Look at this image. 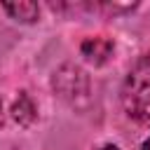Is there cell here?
<instances>
[{
  "instance_id": "cell-1",
  "label": "cell",
  "mask_w": 150,
  "mask_h": 150,
  "mask_svg": "<svg viewBox=\"0 0 150 150\" xmlns=\"http://www.w3.org/2000/svg\"><path fill=\"white\" fill-rule=\"evenodd\" d=\"M122 101L129 117L141 120V122L150 120V54L143 56L129 73L124 82Z\"/></svg>"
},
{
  "instance_id": "cell-2",
  "label": "cell",
  "mask_w": 150,
  "mask_h": 150,
  "mask_svg": "<svg viewBox=\"0 0 150 150\" xmlns=\"http://www.w3.org/2000/svg\"><path fill=\"white\" fill-rule=\"evenodd\" d=\"M54 89L70 103H77L80 98H89V80L87 75L75 66H63L54 75Z\"/></svg>"
},
{
  "instance_id": "cell-3",
  "label": "cell",
  "mask_w": 150,
  "mask_h": 150,
  "mask_svg": "<svg viewBox=\"0 0 150 150\" xmlns=\"http://www.w3.org/2000/svg\"><path fill=\"white\" fill-rule=\"evenodd\" d=\"M112 52V42L105 40V38H89L82 42V54L94 61V63H103Z\"/></svg>"
},
{
  "instance_id": "cell-4",
  "label": "cell",
  "mask_w": 150,
  "mask_h": 150,
  "mask_svg": "<svg viewBox=\"0 0 150 150\" xmlns=\"http://www.w3.org/2000/svg\"><path fill=\"white\" fill-rule=\"evenodd\" d=\"M2 9H5L12 19L23 21V23L38 19V5H35V2H14V5H2Z\"/></svg>"
},
{
  "instance_id": "cell-5",
  "label": "cell",
  "mask_w": 150,
  "mask_h": 150,
  "mask_svg": "<svg viewBox=\"0 0 150 150\" xmlns=\"http://www.w3.org/2000/svg\"><path fill=\"white\" fill-rule=\"evenodd\" d=\"M14 120L21 122V124H30L35 120V108H33V103L26 94H21L19 101L14 103Z\"/></svg>"
},
{
  "instance_id": "cell-6",
  "label": "cell",
  "mask_w": 150,
  "mask_h": 150,
  "mask_svg": "<svg viewBox=\"0 0 150 150\" xmlns=\"http://www.w3.org/2000/svg\"><path fill=\"white\" fill-rule=\"evenodd\" d=\"M98 150H117L115 145H103V148H98Z\"/></svg>"
},
{
  "instance_id": "cell-7",
  "label": "cell",
  "mask_w": 150,
  "mask_h": 150,
  "mask_svg": "<svg viewBox=\"0 0 150 150\" xmlns=\"http://www.w3.org/2000/svg\"><path fill=\"white\" fill-rule=\"evenodd\" d=\"M141 150H150V138H148V141L143 143V148H141Z\"/></svg>"
}]
</instances>
